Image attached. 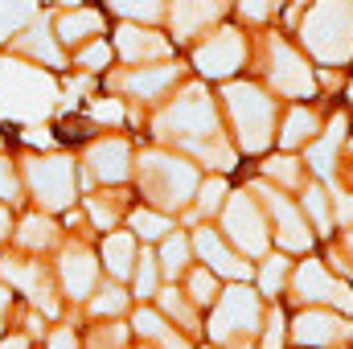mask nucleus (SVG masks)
<instances>
[{
  "label": "nucleus",
  "mask_w": 353,
  "mask_h": 349,
  "mask_svg": "<svg viewBox=\"0 0 353 349\" xmlns=\"http://www.w3.org/2000/svg\"><path fill=\"white\" fill-rule=\"evenodd\" d=\"M304 46L321 62H345L353 54V4L350 0H321L304 21Z\"/></svg>",
  "instance_id": "nucleus-1"
},
{
  "label": "nucleus",
  "mask_w": 353,
  "mask_h": 349,
  "mask_svg": "<svg viewBox=\"0 0 353 349\" xmlns=\"http://www.w3.org/2000/svg\"><path fill=\"white\" fill-rule=\"evenodd\" d=\"M226 103H230V111H234L243 148H247V152L267 148V140H271V115H275L271 99L255 87H230L226 90Z\"/></svg>",
  "instance_id": "nucleus-2"
},
{
  "label": "nucleus",
  "mask_w": 353,
  "mask_h": 349,
  "mask_svg": "<svg viewBox=\"0 0 353 349\" xmlns=\"http://www.w3.org/2000/svg\"><path fill=\"white\" fill-rule=\"evenodd\" d=\"M29 185L46 210H66L74 201V165L66 157H37L29 165Z\"/></svg>",
  "instance_id": "nucleus-3"
},
{
  "label": "nucleus",
  "mask_w": 353,
  "mask_h": 349,
  "mask_svg": "<svg viewBox=\"0 0 353 349\" xmlns=\"http://www.w3.org/2000/svg\"><path fill=\"white\" fill-rule=\"evenodd\" d=\"M144 185H148V193H152L161 206H181V201L193 193L197 177H193L189 165H181V161L148 157V161H144Z\"/></svg>",
  "instance_id": "nucleus-4"
},
{
  "label": "nucleus",
  "mask_w": 353,
  "mask_h": 349,
  "mask_svg": "<svg viewBox=\"0 0 353 349\" xmlns=\"http://www.w3.org/2000/svg\"><path fill=\"white\" fill-rule=\"evenodd\" d=\"M243 37L234 33V29H222V33H214L201 50H197V70L201 74H210V79H226V74H234L239 66H243Z\"/></svg>",
  "instance_id": "nucleus-5"
},
{
  "label": "nucleus",
  "mask_w": 353,
  "mask_h": 349,
  "mask_svg": "<svg viewBox=\"0 0 353 349\" xmlns=\"http://www.w3.org/2000/svg\"><path fill=\"white\" fill-rule=\"evenodd\" d=\"M165 128L169 132H181V136H205V132H214V111H210V99L201 94V90H189L185 99H176L173 107H169V115H165Z\"/></svg>",
  "instance_id": "nucleus-6"
},
{
  "label": "nucleus",
  "mask_w": 353,
  "mask_h": 349,
  "mask_svg": "<svg viewBox=\"0 0 353 349\" xmlns=\"http://www.w3.org/2000/svg\"><path fill=\"white\" fill-rule=\"evenodd\" d=\"M226 226H230V235H234V243H243V251H263L267 247V226L263 218H259V206L243 193V197H234L230 201V210H226Z\"/></svg>",
  "instance_id": "nucleus-7"
},
{
  "label": "nucleus",
  "mask_w": 353,
  "mask_h": 349,
  "mask_svg": "<svg viewBox=\"0 0 353 349\" xmlns=\"http://www.w3.org/2000/svg\"><path fill=\"white\" fill-rule=\"evenodd\" d=\"M271 83L283 94H308L312 90V74H308V62L300 54H292L283 41L271 46Z\"/></svg>",
  "instance_id": "nucleus-8"
},
{
  "label": "nucleus",
  "mask_w": 353,
  "mask_h": 349,
  "mask_svg": "<svg viewBox=\"0 0 353 349\" xmlns=\"http://www.w3.org/2000/svg\"><path fill=\"white\" fill-rule=\"evenodd\" d=\"M255 325H259V304H255V296H251L247 288L226 292V300H222V308H218V317H214V337H230V333L255 329Z\"/></svg>",
  "instance_id": "nucleus-9"
},
{
  "label": "nucleus",
  "mask_w": 353,
  "mask_h": 349,
  "mask_svg": "<svg viewBox=\"0 0 353 349\" xmlns=\"http://www.w3.org/2000/svg\"><path fill=\"white\" fill-rule=\"evenodd\" d=\"M296 283H300V296H304V300H333V304H341V308H350L353 304L350 292H345L341 283H333V279L325 275L321 263H304Z\"/></svg>",
  "instance_id": "nucleus-10"
},
{
  "label": "nucleus",
  "mask_w": 353,
  "mask_h": 349,
  "mask_svg": "<svg viewBox=\"0 0 353 349\" xmlns=\"http://www.w3.org/2000/svg\"><path fill=\"white\" fill-rule=\"evenodd\" d=\"M87 165L99 181H123V177H128V144H123V140H103V144H94Z\"/></svg>",
  "instance_id": "nucleus-11"
},
{
  "label": "nucleus",
  "mask_w": 353,
  "mask_h": 349,
  "mask_svg": "<svg viewBox=\"0 0 353 349\" xmlns=\"http://www.w3.org/2000/svg\"><path fill=\"white\" fill-rule=\"evenodd\" d=\"M271 197V214H275V235H279V243L288 247V251H304L308 247V230H304V222H300V214L279 197V193H267Z\"/></svg>",
  "instance_id": "nucleus-12"
},
{
  "label": "nucleus",
  "mask_w": 353,
  "mask_h": 349,
  "mask_svg": "<svg viewBox=\"0 0 353 349\" xmlns=\"http://www.w3.org/2000/svg\"><path fill=\"white\" fill-rule=\"evenodd\" d=\"M296 337L308 341V346H333V341L345 337V325L337 317H329V312H304L296 321Z\"/></svg>",
  "instance_id": "nucleus-13"
},
{
  "label": "nucleus",
  "mask_w": 353,
  "mask_h": 349,
  "mask_svg": "<svg viewBox=\"0 0 353 349\" xmlns=\"http://www.w3.org/2000/svg\"><path fill=\"white\" fill-rule=\"evenodd\" d=\"M0 271H4V279H12L17 288H25V292L33 296V304H37V308H46V312L54 317V300H50V283L41 279V267H21V263L4 259V263H0Z\"/></svg>",
  "instance_id": "nucleus-14"
},
{
  "label": "nucleus",
  "mask_w": 353,
  "mask_h": 349,
  "mask_svg": "<svg viewBox=\"0 0 353 349\" xmlns=\"http://www.w3.org/2000/svg\"><path fill=\"white\" fill-rule=\"evenodd\" d=\"M119 54L128 62H140V58H157V54H169V41L148 33V29H136V25H123L119 29Z\"/></svg>",
  "instance_id": "nucleus-15"
},
{
  "label": "nucleus",
  "mask_w": 353,
  "mask_h": 349,
  "mask_svg": "<svg viewBox=\"0 0 353 349\" xmlns=\"http://www.w3.org/2000/svg\"><path fill=\"white\" fill-rule=\"evenodd\" d=\"M218 12H222V0H176L173 25H176V33L185 37V33H197L201 25H210Z\"/></svg>",
  "instance_id": "nucleus-16"
},
{
  "label": "nucleus",
  "mask_w": 353,
  "mask_h": 349,
  "mask_svg": "<svg viewBox=\"0 0 353 349\" xmlns=\"http://www.w3.org/2000/svg\"><path fill=\"white\" fill-rule=\"evenodd\" d=\"M197 251L214 263V271H222V275H230V279H247V275H251V267H247L243 259H234V255L218 243V235H210V230L197 235Z\"/></svg>",
  "instance_id": "nucleus-17"
},
{
  "label": "nucleus",
  "mask_w": 353,
  "mask_h": 349,
  "mask_svg": "<svg viewBox=\"0 0 353 349\" xmlns=\"http://www.w3.org/2000/svg\"><path fill=\"white\" fill-rule=\"evenodd\" d=\"M62 275H66V292L70 296H87L94 288V259L87 251H70L66 263H62Z\"/></svg>",
  "instance_id": "nucleus-18"
},
{
  "label": "nucleus",
  "mask_w": 353,
  "mask_h": 349,
  "mask_svg": "<svg viewBox=\"0 0 353 349\" xmlns=\"http://www.w3.org/2000/svg\"><path fill=\"white\" fill-rule=\"evenodd\" d=\"M99 29H103V17H99V12H87V8L66 12V17L58 21V37H62V41H87Z\"/></svg>",
  "instance_id": "nucleus-19"
},
{
  "label": "nucleus",
  "mask_w": 353,
  "mask_h": 349,
  "mask_svg": "<svg viewBox=\"0 0 353 349\" xmlns=\"http://www.w3.org/2000/svg\"><path fill=\"white\" fill-rule=\"evenodd\" d=\"M176 79V70L173 66H157V70H136L132 79H128V90H136V94H144V99H152V94H161V90L169 87Z\"/></svg>",
  "instance_id": "nucleus-20"
},
{
  "label": "nucleus",
  "mask_w": 353,
  "mask_h": 349,
  "mask_svg": "<svg viewBox=\"0 0 353 349\" xmlns=\"http://www.w3.org/2000/svg\"><path fill=\"white\" fill-rule=\"evenodd\" d=\"M103 259H107V267H111L115 275H128L132 263H136V247H132V239H128V235H107V243H103Z\"/></svg>",
  "instance_id": "nucleus-21"
},
{
  "label": "nucleus",
  "mask_w": 353,
  "mask_h": 349,
  "mask_svg": "<svg viewBox=\"0 0 353 349\" xmlns=\"http://www.w3.org/2000/svg\"><path fill=\"white\" fill-rule=\"evenodd\" d=\"M312 132H316V115H312V111H292L279 140H283V148H296V144H304Z\"/></svg>",
  "instance_id": "nucleus-22"
},
{
  "label": "nucleus",
  "mask_w": 353,
  "mask_h": 349,
  "mask_svg": "<svg viewBox=\"0 0 353 349\" xmlns=\"http://www.w3.org/2000/svg\"><path fill=\"white\" fill-rule=\"evenodd\" d=\"M50 235H54V226L46 218H25V226H21V243L25 247H41V243H50Z\"/></svg>",
  "instance_id": "nucleus-23"
},
{
  "label": "nucleus",
  "mask_w": 353,
  "mask_h": 349,
  "mask_svg": "<svg viewBox=\"0 0 353 349\" xmlns=\"http://www.w3.org/2000/svg\"><path fill=\"white\" fill-rule=\"evenodd\" d=\"M90 214H94V222H99L103 230H111V222L119 218V201H111V193H103V197H90Z\"/></svg>",
  "instance_id": "nucleus-24"
},
{
  "label": "nucleus",
  "mask_w": 353,
  "mask_h": 349,
  "mask_svg": "<svg viewBox=\"0 0 353 349\" xmlns=\"http://www.w3.org/2000/svg\"><path fill=\"white\" fill-rule=\"evenodd\" d=\"M136 230H140L144 239H161V235L173 230V226H169V218H161V214H152V210H140V214H136Z\"/></svg>",
  "instance_id": "nucleus-25"
},
{
  "label": "nucleus",
  "mask_w": 353,
  "mask_h": 349,
  "mask_svg": "<svg viewBox=\"0 0 353 349\" xmlns=\"http://www.w3.org/2000/svg\"><path fill=\"white\" fill-rule=\"evenodd\" d=\"M185 259H189V243L176 235V239H169V243H165V271H173V275H176V271L185 267Z\"/></svg>",
  "instance_id": "nucleus-26"
},
{
  "label": "nucleus",
  "mask_w": 353,
  "mask_h": 349,
  "mask_svg": "<svg viewBox=\"0 0 353 349\" xmlns=\"http://www.w3.org/2000/svg\"><path fill=\"white\" fill-rule=\"evenodd\" d=\"M152 288H157V259L144 255L140 271H136V296H152Z\"/></svg>",
  "instance_id": "nucleus-27"
},
{
  "label": "nucleus",
  "mask_w": 353,
  "mask_h": 349,
  "mask_svg": "<svg viewBox=\"0 0 353 349\" xmlns=\"http://www.w3.org/2000/svg\"><path fill=\"white\" fill-rule=\"evenodd\" d=\"M123 17H157L161 12V0H111Z\"/></svg>",
  "instance_id": "nucleus-28"
},
{
  "label": "nucleus",
  "mask_w": 353,
  "mask_h": 349,
  "mask_svg": "<svg viewBox=\"0 0 353 349\" xmlns=\"http://www.w3.org/2000/svg\"><path fill=\"white\" fill-rule=\"evenodd\" d=\"M111 62V50L103 46V41H94V46H87L83 54H79V66H90V70H103Z\"/></svg>",
  "instance_id": "nucleus-29"
},
{
  "label": "nucleus",
  "mask_w": 353,
  "mask_h": 349,
  "mask_svg": "<svg viewBox=\"0 0 353 349\" xmlns=\"http://www.w3.org/2000/svg\"><path fill=\"white\" fill-rule=\"evenodd\" d=\"M189 292H193V300L210 304V300H214V275H210V271H193V279H189Z\"/></svg>",
  "instance_id": "nucleus-30"
},
{
  "label": "nucleus",
  "mask_w": 353,
  "mask_h": 349,
  "mask_svg": "<svg viewBox=\"0 0 353 349\" xmlns=\"http://www.w3.org/2000/svg\"><path fill=\"white\" fill-rule=\"evenodd\" d=\"M283 275H288V259H267V267H263V292H275L279 283H283Z\"/></svg>",
  "instance_id": "nucleus-31"
},
{
  "label": "nucleus",
  "mask_w": 353,
  "mask_h": 349,
  "mask_svg": "<svg viewBox=\"0 0 353 349\" xmlns=\"http://www.w3.org/2000/svg\"><path fill=\"white\" fill-rule=\"evenodd\" d=\"M222 193H226L222 181H205V185H201V210H218V206H222Z\"/></svg>",
  "instance_id": "nucleus-32"
},
{
  "label": "nucleus",
  "mask_w": 353,
  "mask_h": 349,
  "mask_svg": "<svg viewBox=\"0 0 353 349\" xmlns=\"http://www.w3.org/2000/svg\"><path fill=\"white\" fill-rule=\"evenodd\" d=\"M321 197H325L321 189H308V197H304V206L312 210V218H316V226L325 230V226H329V218H325V201H321Z\"/></svg>",
  "instance_id": "nucleus-33"
},
{
  "label": "nucleus",
  "mask_w": 353,
  "mask_h": 349,
  "mask_svg": "<svg viewBox=\"0 0 353 349\" xmlns=\"http://www.w3.org/2000/svg\"><path fill=\"white\" fill-rule=\"evenodd\" d=\"M123 308V292L119 288H111V292H103V300H94V312H119Z\"/></svg>",
  "instance_id": "nucleus-34"
},
{
  "label": "nucleus",
  "mask_w": 353,
  "mask_h": 349,
  "mask_svg": "<svg viewBox=\"0 0 353 349\" xmlns=\"http://www.w3.org/2000/svg\"><path fill=\"white\" fill-rule=\"evenodd\" d=\"M0 201H17V181H12V169L0 161Z\"/></svg>",
  "instance_id": "nucleus-35"
},
{
  "label": "nucleus",
  "mask_w": 353,
  "mask_h": 349,
  "mask_svg": "<svg viewBox=\"0 0 353 349\" xmlns=\"http://www.w3.org/2000/svg\"><path fill=\"white\" fill-rule=\"evenodd\" d=\"M94 119L119 123V119H123V107H119V103H94Z\"/></svg>",
  "instance_id": "nucleus-36"
},
{
  "label": "nucleus",
  "mask_w": 353,
  "mask_h": 349,
  "mask_svg": "<svg viewBox=\"0 0 353 349\" xmlns=\"http://www.w3.org/2000/svg\"><path fill=\"white\" fill-rule=\"evenodd\" d=\"M267 173L275 177H283V181H296V161H288V157H283V161H271V165H267Z\"/></svg>",
  "instance_id": "nucleus-37"
},
{
  "label": "nucleus",
  "mask_w": 353,
  "mask_h": 349,
  "mask_svg": "<svg viewBox=\"0 0 353 349\" xmlns=\"http://www.w3.org/2000/svg\"><path fill=\"white\" fill-rule=\"evenodd\" d=\"M239 4H243V12H247V17H255V21H263L267 8H271V0H239Z\"/></svg>",
  "instance_id": "nucleus-38"
},
{
  "label": "nucleus",
  "mask_w": 353,
  "mask_h": 349,
  "mask_svg": "<svg viewBox=\"0 0 353 349\" xmlns=\"http://www.w3.org/2000/svg\"><path fill=\"white\" fill-rule=\"evenodd\" d=\"M50 349H79V341H74V333H54Z\"/></svg>",
  "instance_id": "nucleus-39"
},
{
  "label": "nucleus",
  "mask_w": 353,
  "mask_h": 349,
  "mask_svg": "<svg viewBox=\"0 0 353 349\" xmlns=\"http://www.w3.org/2000/svg\"><path fill=\"white\" fill-rule=\"evenodd\" d=\"M0 349H25V341H21V337H12V341H4Z\"/></svg>",
  "instance_id": "nucleus-40"
},
{
  "label": "nucleus",
  "mask_w": 353,
  "mask_h": 349,
  "mask_svg": "<svg viewBox=\"0 0 353 349\" xmlns=\"http://www.w3.org/2000/svg\"><path fill=\"white\" fill-rule=\"evenodd\" d=\"M4 304H8V296H4V288H0V317H4Z\"/></svg>",
  "instance_id": "nucleus-41"
},
{
  "label": "nucleus",
  "mask_w": 353,
  "mask_h": 349,
  "mask_svg": "<svg viewBox=\"0 0 353 349\" xmlns=\"http://www.w3.org/2000/svg\"><path fill=\"white\" fill-rule=\"evenodd\" d=\"M66 4H83V0H66Z\"/></svg>",
  "instance_id": "nucleus-42"
}]
</instances>
